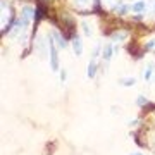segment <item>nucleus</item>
<instances>
[{
  "mask_svg": "<svg viewBox=\"0 0 155 155\" xmlns=\"http://www.w3.org/2000/svg\"><path fill=\"white\" fill-rule=\"evenodd\" d=\"M61 81H62V83L66 81V71H62V72H61Z\"/></svg>",
  "mask_w": 155,
  "mask_h": 155,
  "instance_id": "12",
  "label": "nucleus"
},
{
  "mask_svg": "<svg viewBox=\"0 0 155 155\" xmlns=\"http://www.w3.org/2000/svg\"><path fill=\"white\" fill-rule=\"evenodd\" d=\"M86 74H88V78H95V74H97V59H93V57H91V61H90V64H88Z\"/></svg>",
  "mask_w": 155,
  "mask_h": 155,
  "instance_id": "4",
  "label": "nucleus"
},
{
  "mask_svg": "<svg viewBox=\"0 0 155 155\" xmlns=\"http://www.w3.org/2000/svg\"><path fill=\"white\" fill-rule=\"evenodd\" d=\"M52 38H54V40H57V45H59L61 48H66V47H67L66 38H64V36H61V35L57 33V31H54V33H52Z\"/></svg>",
  "mask_w": 155,
  "mask_h": 155,
  "instance_id": "5",
  "label": "nucleus"
},
{
  "mask_svg": "<svg viewBox=\"0 0 155 155\" xmlns=\"http://www.w3.org/2000/svg\"><path fill=\"white\" fill-rule=\"evenodd\" d=\"M136 102H138V105H141V107H143V105H147V104H148V100L145 98V97H141V95H140V97H138V100H136Z\"/></svg>",
  "mask_w": 155,
  "mask_h": 155,
  "instance_id": "8",
  "label": "nucleus"
},
{
  "mask_svg": "<svg viewBox=\"0 0 155 155\" xmlns=\"http://www.w3.org/2000/svg\"><path fill=\"white\" fill-rule=\"evenodd\" d=\"M48 47H50V67H52V71H57L59 69V59H57V48L54 45V38L52 36L48 40Z\"/></svg>",
  "mask_w": 155,
  "mask_h": 155,
  "instance_id": "1",
  "label": "nucleus"
},
{
  "mask_svg": "<svg viewBox=\"0 0 155 155\" xmlns=\"http://www.w3.org/2000/svg\"><path fill=\"white\" fill-rule=\"evenodd\" d=\"M131 11H134V12L145 11V2H143V0H140V2H134L133 5H131Z\"/></svg>",
  "mask_w": 155,
  "mask_h": 155,
  "instance_id": "6",
  "label": "nucleus"
},
{
  "mask_svg": "<svg viewBox=\"0 0 155 155\" xmlns=\"http://www.w3.org/2000/svg\"><path fill=\"white\" fill-rule=\"evenodd\" d=\"M131 155H143V153H140V152H134V153H131Z\"/></svg>",
  "mask_w": 155,
  "mask_h": 155,
  "instance_id": "13",
  "label": "nucleus"
},
{
  "mask_svg": "<svg viewBox=\"0 0 155 155\" xmlns=\"http://www.w3.org/2000/svg\"><path fill=\"white\" fill-rule=\"evenodd\" d=\"M72 50H74V55L79 57L81 54H83V41L79 38H74L72 40Z\"/></svg>",
  "mask_w": 155,
  "mask_h": 155,
  "instance_id": "3",
  "label": "nucleus"
},
{
  "mask_svg": "<svg viewBox=\"0 0 155 155\" xmlns=\"http://www.w3.org/2000/svg\"><path fill=\"white\" fill-rule=\"evenodd\" d=\"M41 17H43V7L38 5L36 7V19H41Z\"/></svg>",
  "mask_w": 155,
  "mask_h": 155,
  "instance_id": "9",
  "label": "nucleus"
},
{
  "mask_svg": "<svg viewBox=\"0 0 155 155\" xmlns=\"http://www.w3.org/2000/svg\"><path fill=\"white\" fill-rule=\"evenodd\" d=\"M83 31H84V35H86V36H88V35L91 33V29H90V26L86 24V22H83Z\"/></svg>",
  "mask_w": 155,
  "mask_h": 155,
  "instance_id": "10",
  "label": "nucleus"
},
{
  "mask_svg": "<svg viewBox=\"0 0 155 155\" xmlns=\"http://www.w3.org/2000/svg\"><path fill=\"white\" fill-rule=\"evenodd\" d=\"M114 50H116V47L112 43H107L105 47H104V52H102V57H104V61L109 62L112 59V54H114Z\"/></svg>",
  "mask_w": 155,
  "mask_h": 155,
  "instance_id": "2",
  "label": "nucleus"
},
{
  "mask_svg": "<svg viewBox=\"0 0 155 155\" xmlns=\"http://www.w3.org/2000/svg\"><path fill=\"white\" fill-rule=\"evenodd\" d=\"M134 83H136V79H134V78H122V79H121L122 86H133Z\"/></svg>",
  "mask_w": 155,
  "mask_h": 155,
  "instance_id": "7",
  "label": "nucleus"
},
{
  "mask_svg": "<svg viewBox=\"0 0 155 155\" xmlns=\"http://www.w3.org/2000/svg\"><path fill=\"white\" fill-rule=\"evenodd\" d=\"M150 76H152V66L147 67V71H145V79H150Z\"/></svg>",
  "mask_w": 155,
  "mask_h": 155,
  "instance_id": "11",
  "label": "nucleus"
}]
</instances>
